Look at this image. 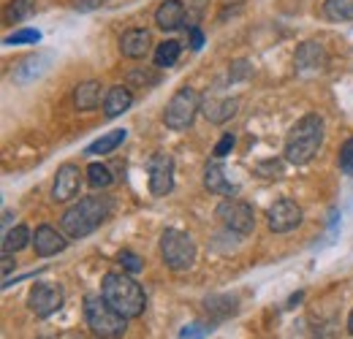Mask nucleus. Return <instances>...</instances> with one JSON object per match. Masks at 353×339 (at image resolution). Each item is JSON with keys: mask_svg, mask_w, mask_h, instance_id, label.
Returning <instances> with one entry per match:
<instances>
[{"mask_svg": "<svg viewBox=\"0 0 353 339\" xmlns=\"http://www.w3.org/2000/svg\"><path fill=\"white\" fill-rule=\"evenodd\" d=\"M112 198L106 196H88L82 201H77L74 207H68L60 217V228L65 231L68 239H85L90 236L101 223H106V217H112Z\"/></svg>", "mask_w": 353, "mask_h": 339, "instance_id": "obj_1", "label": "nucleus"}, {"mask_svg": "<svg viewBox=\"0 0 353 339\" xmlns=\"http://www.w3.org/2000/svg\"><path fill=\"white\" fill-rule=\"evenodd\" d=\"M321 147H323V120L318 114H305L285 138V161L294 166H307Z\"/></svg>", "mask_w": 353, "mask_h": 339, "instance_id": "obj_2", "label": "nucleus"}, {"mask_svg": "<svg viewBox=\"0 0 353 339\" xmlns=\"http://www.w3.org/2000/svg\"><path fill=\"white\" fill-rule=\"evenodd\" d=\"M101 296L106 298L120 315L125 318H139L147 307V296H144V288L128 277V274H106L103 282H101Z\"/></svg>", "mask_w": 353, "mask_h": 339, "instance_id": "obj_3", "label": "nucleus"}, {"mask_svg": "<svg viewBox=\"0 0 353 339\" xmlns=\"http://www.w3.org/2000/svg\"><path fill=\"white\" fill-rule=\"evenodd\" d=\"M125 315H120L103 296L85 298V323L101 339H117L125 334Z\"/></svg>", "mask_w": 353, "mask_h": 339, "instance_id": "obj_4", "label": "nucleus"}, {"mask_svg": "<svg viewBox=\"0 0 353 339\" xmlns=\"http://www.w3.org/2000/svg\"><path fill=\"white\" fill-rule=\"evenodd\" d=\"M196 242L179 228H166L161 234V258L172 271H188L196 263Z\"/></svg>", "mask_w": 353, "mask_h": 339, "instance_id": "obj_5", "label": "nucleus"}, {"mask_svg": "<svg viewBox=\"0 0 353 339\" xmlns=\"http://www.w3.org/2000/svg\"><path fill=\"white\" fill-rule=\"evenodd\" d=\"M201 109V95L193 90V87H179L172 101L166 103V112H163V123L169 130H188L193 125L196 114Z\"/></svg>", "mask_w": 353, "mask_h": 339, "instance_id": "obj_6", "label": "nucleus"}, {"mask_svg": "<svg viewBox=\"0 0 353 339\" xmlns=\"http://www.w3.org/2000/svg\"><path fill=\"white\" fill-rule=\"evenodd\" d=\"M215 214H218V220H221L228 231H234V234H239V236H248V234L256 228V212H253V207H250L248 201L225 198V201L218 204Z\"/></svg>", "mask_w": 353, "mask_h": 339, "instance_id": "obj_7", "label": "nucleus"}, {"mask_svg": "<svg viewBox=\"0 0 353 339\" xmlns=\"http://www.w3.org/2000/svg\"><path fill=\"white\" fill-rule=\"evenodd\" d=\"M326 65H329V52H326L323 43L321 41L299 43V49H296V54H294V68H296V74L312 76V74L326 71Z\"/></svg>", "mask_w": 353, "mask_h": 339, "instance_id": "obj_8", "label": "nucleus"}, {"mask_svg": "<svg viewBox=\"0 0 353 339\" xmlns=\"http://www.w3.org/2000/svg\"><path fill=\"white\" fill-rule=\"evenodd\" d=\"M266 223H269V231H274V234H288V231H294V228L302 225V209H299L296 201L280 198V201H274V204L269 207Z\"/></svg>", "mask_w": 353, "mask_h": 339, "instance_id": "obj_9", "label": "nucleus"}, {"mask_svg": "<svg viewBox=\"0 0 353 339\" xmlns=\"http://www.w3.org/2000/svg\"><path fill=\"white\" fill-rule=\"evenodd\" d=\"M28 304L36 318H49L63 307V291H60V285H52V282H36L30 288Z\"/></svg>", "mask_w": 353, "mask_h": 339, "instance_id": "obj_10", "label": "nucleus"}, {"mask_svg": "<svg viewBox=\"0 0 353 339\" xmlns=\"http://www.w3.org/2000/svg\"><path fill=\"white\" fill-rule=\"evenodd\" d=\"M174 190V161L166 152H158L150 158V193L152 196H169Z\"/></svg>", "mask_w": 353, "mask_h": 339, "instance_id": "obj_11", "label": "nucleus"}, {"mask_svg": "<svg viewBox=\"0 0 353 339\" xmlns=\"http://www.w3.org/2000/svg\"><path fill=\"white\" fill-rule=\"evenodd\" d=\"M82 187V171L74 163H63L54 174V185H52V201L54 204H65L71 198L79 196Z\"/></svg>", "mask_w": 353, "mask_h": 339, "instance_id": "obj_12", "label": "nucleus"}, {"mask_svg": "<svg viewBox=\"0 0 353 339\" xmlns=\"http://www.w3.org/2000/svg\"><path fill=\"white\" fill-rule=\"evenodd\" d=\"M49 63H52V54H49V52L28 54V57L14 68V82H17V85H30V82L41 79L46 71H49Z\"/></svg>", "mask_w": 353, "mask_h": 339, "instance_id": "obj_13", "label": "nucleus"}, {"mask_svg": "<svg viewBox=\"0 0 353 339\" xmlns=\"http://www.w3.org/2000/svg\"><path fill=\"white\" fill-rule=\"evenodd\" d=\"M65 247H68V239H65L57 228H52V225H39V228H36L33 250H36L39 258H49V255L63 253Z\"/></svg>", "mask_w": 353, "mask_h": 339, "instance_id": "obj_14", "label": "nucleus"}, {"mask_svg": "<svg viewBox=\"0 0 353 339\" xmlns=\"http://www.w3.org/2000/svg\"><path fill=\"white\" fill-rule=\"evenodd\" d=\"M150 43H152V36L147 30H141V28L125 30L123 39H120V54L128 57V60H141V57H147Z\"/></svg>", "mask_w": 353, "mask_h": 339, "instance_id": "obj_15", "label": "nucleus"}, {"mask_svg": "<svg viewBox=\"0 0 353 339\" xmlns=\"http://www.w3.org/2000/svg\"><path fill=\"white\" fill-rule=\"evenodd\" d=\"M155 22L166 33H174L179 28H185V6H182V0H163L158 6V11H155Z\"/></svg>", "mask_w": 353, "mask_h": 339, "instance_id": "obj_16", "label": "nucleus"}, {"mask_svg": "<svg viewBox=\"0 0 353 339\" xmlns=\"http://www.w3.org/2000/svg\"><path fill=\"white\" fill-rule=\"evenodd\" d=\"M236 109H239V101L236 98H207L201 103L204 117L210 123H215V125H223L225 120H231L236 114Z\"/></svg>", "mask_w": 353, "mask_h": 339, "instance_id": "obj_17", "label": "nucleus"}, {"mask_svg": "<svg viewBox=\"0 0 353 339\" xmlns=\"http://www.w3.org/2000/svg\"><path fill=\"white\" fill-rule=\"evenodd\" d=\"M131 106H133V95L128 87H123V85L109 87V92L103 95V114H106V117H120V114H125Z\"/></svg>", "mask_w": 353, "mask_h": 339, "instance_id": "obj_18", "label": "nucleus"}, {"mask_svg": "<svg viewBox=\"0 0 353 339\" xmlns=\"http://www.w3.org/2000/svg\"><path fill=\"white\" fill-rule=\"evenodd\" d=\"M204 187L210 190V193H215V196H234L236 193V187L225 179V171H223L221 163H210L207 169H204Z\"/></svg>", "mask_w": 353, "mask_h": 339, "instance_id": "obj_19", "label": "nucleus"}, {"mask_svg": "<svg viewBox=\"0 0 353 339\" xmlns=\"http://www.w3.org/2000/svg\"><path fill=\"white\" fill-rule=\"evenodd\" d=\"M98 103H101V82L90 79V82L77 85V90H74V106L79 112H92V109H98Z\"/></svg>", "mask_w": 353, "mask_h": 339, "instance_id": "obj_20", "label": "nucleus"}, {"mask_svg": "<svg viewBox=\"0 0 353 339\" xmlns=\"http://www.w3.org/2000/svg\"><path fill=\"white\" fill-rule=\"evenodd\" d=\"M125 138H128V130H125V127H114V130L103 133L101 138H95L88 150H85V155H109V152H114Z\"/></svg>", "mask_w": 353, "mask_h": 339, "instance_id": "obj_21", "label": "nucleus"}, {"mask_svg": "<svg viewBox=\"0 0 353 339\" xmlns=\"http://www.w3.org/2000/svg\"><path fill=\"white\" fill-rule=\"evenodd\" d=\"M30 228L28 225H17V228H8L3 234V253H19L30 245Z\"/></svg>", "mask_w": 353, "mask_h": 339, "instance_id": "obj_22", "label": "nucleus"}, {"mask_svg": "<svg viewBox=\"0 0 353 339\" xmlns=\"http://www.w3.org/2000/svg\"><path fill=\"white\" fill-rule=\"evenodd\" d=\"M204 309L212 315V318H231L236 312V298H228V296H210L204 301Z\"/></svg>", "mask_w": 353, "mask_h": 339, "instance_id": "obj_23", "label": "nucleus"}, {"mask_svg": "<svg viewBox=\"0 0 353 339\" xmlns=\"http://www.w3.org/2000/svg\"><path fill=\"white\" fill-rule=\"evenodd\" d=\"M323 14L332 22H353V0H326Z\"/></svg>", "mask_w": 353, "mask_h": 339, "instance_id": "obj_24", "label": "nucleus"}, {"mask_svg": "<svg viewBox=\"0 0 353 339\" xmlns=\"http://www.w3.org/2000/svg\"><path fill=\"white\" fill-rule=\"evenodd\" d=\"M179 52H182V43L174 41V39L158 43V49H155V65L158 68H172L176 60H179Z\"/></svg>", "mask_w": 353, "mask_h": 339, "instance_id": "obj_25", "label": "nucleus"}, {"mask_svg": "<svg viewBox=\"0 0 353 339\" xmlns=\"http://www.w3.org/2000/svg\"><path fill=\"white\" fill-rule=\"evenodd\" d=\"M112 182H114V176H112L109 166H103V163H92V166L88 169L90 187H95V190H106Z\"/></svg>", "mask_w": 353, "mask_h": 339, "instance_id": "obj_26", "label": "nucleus"}, {"mask_svg": "<svg viewBox=\"0 0 353 339\" xmlns=\"http://www.w3.org/2000/svg\"><path fill=\"white\" fill-rule=\"evenodd\" d=\"M36 11V0H11L6 8V19L8 22H22Z\"/></svg>", "mask_w": 353, "mask_h": 339, "instance_id": "obj_27", "label": "nucleus"}, {"mask_svg": "<svg viewBox=\"0 0 353 339\" xmlns=\"http://www.w3.org/2000/svg\"><path fill=\"white\" fill-rule=\"evenodd\" d=\"M117 263L128 271V274H139L141 269H144V263H141V258L136 253H131V250H123V253L117 255Z\"/></svg>", "mask_w": 353, "mask_h": 339, "instance_id": "obj_28", "label": "nucleus"}, {"mask_svg": "<svg viewBox=\"0 0 353 339\" xmlns=\"http://www.w3.org/2000/svg\"><path fill=\"white\" fill-rule=\"evenodd\" d=\"M41 41V33L39 30H17V33H11L6 43L8 46H19V43H39Z\"/></svg>", "mask_w": 353, "mask_h": 339, "instance_id": "obj_29", "label": "nucleus"}, {"mask_svg": "<svg viewBox=\"0 0 353 339\" xmlns=\"http://www.w3.org/2000/svg\"><path fill=\"white\" fill-rule=\"evenodd\" d=\"M210 329L212 326H207V323H190V326H185L179 331V339H204L210 334Z\"/></svg>", "mask_w": 353, "mask_h": 339, "instance_id": "obj_30", "label": "nucleus"}, {"mask_svg": "<svg viewBox=\"0 0 353 339\" xmlns=\"http://www.w3.org/2000/svg\"><path fill=\"white\" fill-rule=\"evenodd\" d=\"M340 169H343V174L353 176V138H348L340 150Z\"/></svg>", "mask_w": 353, "mask_h": 339, "instance_id": "obj_31", "label": "nucleus"}, {"mask_svg": "<svg viewBox=\"0 0 353 339\" xmlns=\"http://www.w3.org/2000/svg\"><path fill=\"white\" fill-rule=\"evenodd\" d=\"M253 74V65L248 63V60H236L234 65H231V71H228V79L231 82H239V79H245V76H250Z\"/></svg>", "mask_w": 353, "mask_h": 339, "instance_id": "obj_32", "label": "nucleus"}, {"mask_svg": "<svg viewBox=\"0 0 353 339\" xmlns=\"http://www.w3.org/2000/svg\"><path fill=\"white\" fill-rule=\"evenodd\" d=\"M234 144H236V138H234L231 133H225L221 141L215 144V158H225V155H228V152L234 150Z\"/></svg>", "mask_w": 353, "mask_h": 339, "instance_id": "obj_33", "label": "nucleus"}, {"mask_svg": "<svg viewBox=\"0 0 353 339\" xmlns=\"http://www.w3.org/2000/svg\"><path fill=\"white\" fill-rule=\"evenodd\" d=\"M136 82H141V85H155V82H158V76H155V74H147V71H144V74H141V71H133L131 85H136Z\"/></svg>", "mask_w": 353, "mask_h": 339, "instance_id": "obj_34", "label": "nucleus"}, {"mask_svg": "<svg viewBox=\"0 0 353 339\" xmlns=\"http://www.w3.org/2000/svg\"><path fill=\"white\" fill-rule=\"evenodd\" d=\"M106 0H74V8L77 11H95V8H101Z\"/></svg>", "mask_w": 353, "mask_h": 339, "instance_id": "obj_35", "label": "nucleus"}, {"mask_svg": "<svg viewBox=\"0 0 353 339\" xmlns=\"http://www.w3.org/2000/svg\"><path fill=\"white\" fill-rule=\"evenodd\" d=\"M190 46L193 49H201L204 46V33L199 28H190Z\"/></svg>", "mask_w": 353, "mask_h": 339, "instance_id": "obj_36", "label": "nucleus"}, {"mask_svg": "<svg viewBox=\"0 0 353 339\" xmlns=\"http://www.w3.org/2000/svg\"><path fill=\"white\" fill-rule=\"evenodd\" d=\"M17 260H14V253H3V277L8 280V271H11V266H14Z\"/></svg>", "mask_w": 353, "mask_h": 339, "instance_id": "obj_37", "label": "nucleus"}, {"mask_svg": "<svg viewBox=\"0 0 353 339\" xmlns=\"http://www.w3.org/2000/svg\"><path fill=\"white\" fill-rule=\"evenodd\" d=\"M11 217H14V214L8 212V209L3 212V228H6V231H8V225H11Z\"/></svg>", "mask_w": 353, "mask_h": 339, "instance_id": "obj_38", "label": "nucleus"}, {"mask_svg": "<svg viewBox=\"0 0 353 339\" xmlns=\"http://www.w3.org/2000/svg\"><path fill=\"white\" fill-rule=\"evenodd\" d=\"M299 301H302V294H296V296H291V298H288V307H296Z\"/></svg>", "mask_w": 353, "mask_h": 339, "instance_id": "obj_39", "label": "nucleus"}, {"mask_svg": "<svg viewBox=\"0 0 353 339\" xmlns=\"http://www.w3.org/2000/svg\"><path fill=\"white\" fill-rule=\"evenodd\" d=\"M348 331H351V337H353V312L348 315Z\"/></svg>", "mask_w": 353, "mask_h": 339, "instance_id": "obj_40", "label": "nucleus"}]
</instances>
